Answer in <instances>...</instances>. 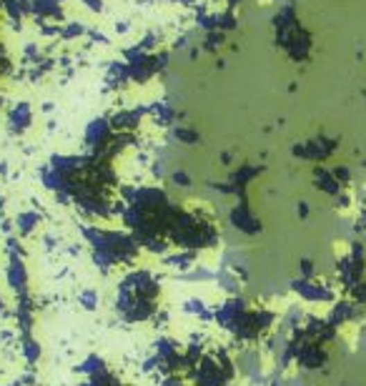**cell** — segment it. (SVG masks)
I'll return each mask as SVG.
<instances>
[{"mask_svg": "<svg viewBox=\"0 0 366 386\" xmlns=\"http://www.w3.org/2000/svg\"><path fill=\"white\" fill-rule=\"evenodd\" d=\"M78 231L91 246V261L101 276H111L116 266H131L143 251L131 231L101 229L96 223H80Z\"/></svg>", "mask_w": 366, "mask_h": 386, "instance_id": "1", "label": "cell"}, {"mask_svg": "<svg viewBox=\"0 0 366 386\" xmlns=\"http://www.w3.org/2000/svg\"><path fill=\"white\" fill-rule=\"evenodd\" d=\"M168 241L171 246L186 251H211L221 243L216 218L211 216V211L201 209H173L168 226Z\"/></svg>", "mask_w": 366, "mask_h": 386, "instance_id": "2", "label": "cell"}, {"mask_svg": "<svg viewBox=\"0 0 366 386\" xmlns=\"http://www.w3.org/2000/svg\"><path fill=\"white\" fill-rule=\"evenodd\" d=\"M156 311H158V301H150V299L133 294L128 288L116 286L113 314H116V319L123 321V324H148Z\"/></svg>", "mask_w": 366, "mask_h": 386, "instance_id": "3", "label": "cell"}, {"mask_svg": "<svg viewBox=\"0 0 366 386\" xmlns=\"http://www.w3.org/2000/svg\"><path fill=\"white\" fill-rule=\"evenodd\" d=\"M274 311H266V308H246L241 314V319L236 321L234 326L229 328V334L234 336L238 344H256L266 334L268 328L274 326Z\"/></svg>", "mask_w": 366, "mask_h": 386, "instance_id": "4", "label": "cell"}, {"mask_svg": "<svg viewBox=\"0 0 366 386\" xmlns=\"http://www.w3.org/2000/svg\"><path fill=\"white\" fill-rule=\"evenodd\" d=\"M186 379L191 381V386H231L236 379V374H231L229 369H223L221 361L214 356V351L206 349L203 359L186 374Z\"/></svg>", "mask_w": 366, "mask_h": 386, "instance_id": "5", "label": "cell"}, {"mask_svg": "<svg viewBox=\"0 0 366 386\" xmlns=\"http://www.w3.org/2000/svg\"><path fill=\"white\" fill-rule=\"evenodd\" d=\"M118 286L128 288L133 294L150 299V301H158V304H161V296H164V286L158 281V276L148 269H128L123 274V279L118 281Z\"/></svg>", "mask_w": 366, "mask_h": 386, "instance_id": "6", "label": "cell"}, {"mask_svg": "<svg viewBox=\"0 0 366 386\" xmlns=\"http://www.w3.org/2000/svg\"><path fill=\"white\" fill-rule=\"evenodd\" d=\"M113 138H116V131L111 128L108 118H96L88 123L85 128V148L93 153V156H105V151L111 148Z\"/></svg>", "mask_w": 366, "mask_h": 386, "instance_id": "7", "label": "cell"}, {"mask_svg": "<svg viewBox=\"0 0 366 386\" xmlns=\"http://www.w3.org/2000/svg\"><path fill=\"white\" fill-rule=\"evenodd\" d=\"M229 223L234 226L236 231H241V234L246 236H259L261 234V218L256 216L254 209L249 206V201H246V196H241V201L236 203L234 209L229 211Z\"/></svg>", "mask_w": 366, "mask_h": 386, "instance_id": "8", "label": "cell"}, {"mask_svg": "<svg viewBox=\"0 0 366 386\" xmlns=\"http://www.w3.org/2000/svg\"><path fill=\"white\" fill-rule=\"evenodd\" d=\"M249 308V301L243 299L241 294L238 296H226L216 308H214V324L223 328V331H229L234 326L236 321L241 319V314Z\"/></svg>", "mask_w": 366, "mask_h": 386, "instance_id": "9", "label": "cell"}, {"mask_svg": "<svg viewBox=\"0 0 366 386\" xmlns=\"http://www.w3.org/2000/svg\"><path fill=\"white\" fill-rule=\"evenodd\" d=\"M35 311H38V304H35V299H33L31 291H28V294L15 296L13 319H15V326H18V334H33L35 319H38Z\"/></svg>", "mask_w": 366, "mask_h": 386, "instance_id": "10", "label": "cell"}, {"mask_svg": "<svg viewBox=\"0 0 366 386\" xmlns=\"http://www.w3.org/2000/svg\"><path fill=\"white\" fill-rule=\"evenodd\" d=\"M6 283L15 296L28 294V291H31V274H28L26 258H20V256H8Z\"/></svg>", "mask_w": 366, "mask_h": 386, "instance_id": "11", "label": "cell"}, {"mask_svg": "<svg viewBox=\"0 0 366 386\" xmlns=\"http://www.w3.org/2000/svg\"><path fill=\"white\" fill-rule=\"evenodd\" d=\"M143 116H146V105H141V108H121V111L108 116V123H111V128L116 133H136Z\"/></svg>", "mask_w": 366, "mask_h": 386, "instance_id": "12", "label": "cell"}, {"mask_svg": "<svg viewBox=\"0 0 366 386\" xmlns=\"http://www.w3.org/2000/svg\"><path fill=\"white\" fill-rule=\"evenodd\" d=\"M33 125V105L28 100H18L15 105H10L8 111V131L13 136H23Z\"/></svg>", "mask_w": 366, "mask_h": 386, "instance_id": "13", "label": "cell"}, {"mask_svg": "<svg viewBox=\"0 0 366 386\" xmlns=\"http://www.w3.org/2000/svg\"><path fill=\"white\" fill-rule=\"evenodd\" d=\"M18 346H20V356H23L28 369H33L43 359V344L33 334H18Z\"/></svg>", "mask_w": 366, "mask_h": 386, "instance_id": "14", "label": "cell"}, {"mask_svg": "<svg viewBox=\"0 0 366 386\" xmlns=\"http://www.w3.org/2000/svg\"><path fill=\"white\" fill-rule=\"evenodd\" d=\"M40 221H43V216H40L38 211H20V213H15V218H13L15 236H18V238L33 236L35 231H38Z\"/></svg>", "mask_w": 366, "mask_h": 386, "instance_id": "15", "label": "cell"}, {"mask_svg": "<svg viewBox=\"0 0 366 386\" xmlns=\"http://www.w3.org/2000/svg\"><path fill=\"white\" fill-rule=\"evenodd\" d=\"M164 263L168 269H173L176 274H183V271L193 269L198 263V251H186V249H178L173 254H166L164 256Z\"/></svg>", "mask_w": 366, "mask_h": 386, "instance_id": "16", "label": "cell"}, {"mask_svg": "<svg viewBox=\"0 0 366 386\" xmlns=\"http://www.w3.org/2000/svg\"><path fill=\"white\" fill-rule=\"evenodd\" d=\"M146 116L153 118V123L161 125V128H168V125L176 123V111L166 100H156V103L146 105Z\"/></svg>", "mask_w": 366, "mask_h": 386, "instance_id": "17", "label": "cell"}, {"mask_svg": "<svg viewBox=\"0 0 366 386\" xmlns=\"http://www.w3.org/2000/svg\"><path fill=\"white\" fill-rule=\"evenodd\" d=\"M214 283H216V286L221 288L226 296H238V294H241V281H238V276H236L231 269H226V266H218V269H216Z\"/></svg>", "mask_w": 366, "mask_h": 386, "instance_id": "18", "label": "cell"}, {"mask_svg": "<svg viewBox=\"0 0 366 386\" xmlns=\"http://www.w3.org/2000/svg\"><path fill=\"white\" fill-rule=\"evenodd\" d=\"M181 311L186 316H193V319H198V321H214V308L203 301V299H198V296L186 299L183 306H181Z\"/></svg>", "mask_w": 366, "mask_h": 386, "instance_id": "19", "label": "cell"}, {"mask_svg": "<svg viewBox=\"0 0 366 386\" xmlns=\"http://www.w3.org/2000/svg\"><path fill=\"white\" fill-rule=\"evenodd\" d=\"M214 276H216V271H211L209 266H203V263H196L193 269L176 274V279L181 283H206V281H214Z\"/></svg>", "mask_w": 366, "mask_h": 386, "instance_id": "20", "label": "cell"}, {"mask_svg": "<svg viewBox=\"0 0 366 386\" xmlns=\"http://www.w3.org/2000/svg\"><path fill=\"white\" fill-rule=\"evenodd\" d=\"M108 369V364H105V359L101 356V353H88L83 361H80L78 367L73 369L76 374H80V376H93V374H101V371H105Z\"/></svg>", "mask_w": 366, "mask_h": 386, "instance_id": "21", "label": "cell"}, {"mask_svg": "<svg viewBox=\"0 0 366 386\" xmlns=\"http://www.w3.org/2000/svg\"><path fill=\"white\" fill-rule=\"evenodd\" d=\"M83 386H123V381H121V376H118V374H113L111 369H105V371L88 376Z\"/></svg>", "mask_w": 366, "mask_h": 386, "instance_id": "22", "label": "cell"}, {"mask_svg": "<svg viewBox=\"0 0 366 386\" xmlns=\"http://www.w3.org/2000/svg\"><path fill=\"white\" fill-rule=\"evenodd\" d=\"M78 304H80V308L88 311V314L98 311V306H101L98 291H96V288H83V291H78Z\"/></svg>", "mask_w": 366, "mask_h": 386, "instance_id": "23", "label": "cell"}, {"mask_svg": "<svg viewBox=\"0 0 366 386\" xmlns=\"http://www.w3.org/2000/svg\"><path fill=\"white\" fill-rule=\"evenodd\" d=\"M173 138H176L178 143H186V146H196L198 141H201L198 131H193L189 125H176V128H173Z\"/></svg>", "mask_w": 366, "mask_h": 386, "instance_id": "24", "label": "cell"}, {"mask_svg": "<svg viewBox=\"0 0 366 386\" xmlns=\"http://www.w3.org/2000/svg\"><path fill=\"white\" fill-rule=\"evenodd\" d=\"M6 254L8 256H20V258H26L28 251H26V246H23V238H18L15 234L6 236Z\"/></svg>", "mask_w": 366, "mask_h": 386, "instance_id": "25", "label": "cell"}, {"mask_svg": "<svg viewBox=\"0 0 366 386\" xmlns=\"http://www.w3.org/2000/svg\"><path fill=\"white\" fill-rule=\"evenodd\" d=\"M171 184L176 186V188L189 191L191 186H193V181H191V176L186 170H171Z\"/></svg>", "mask_w": 366, "mask_h": 386, "instance_id": "26", "label": "cell"}, {"mask_svg": "<svg viewBox=\"0 0 366 386\" xmlns=\"http://www.w3.org/2000/svg\"><path fill=\"white\" fill-rule=\"evenodd\" d=\"M85 35V28L80 23H71V26L60 28V38L63 40H76V38H83Z\"/></svg>", "mask_w": 366, "mask_h": 386, "instance_id": "27", "label": "cell"}, {"mask_svg": "<svg viewBox=\"0 0 366 386\" xmlns=\"http://www.w3.org/2000/svg\"><path fill=\"white\" fill-rule=\"evenodd\" d=\"M168 321H171L168 311H166V308H158L156 314H153V319H150V324H153V326L158 328V334H161V331L168 326Z\"/></svg>", "mask_w": 366, "mask_h": 386, "instance_id": "28", "label": "cell"}, {"mask_svg": "<svg viewBox=\"0 0 366 386\" xmlns=\"http://www.w3.org/2000/svg\"><path fill=\"white\" fill-rule=\"evenodd\" d=\"M35 381H38V374H35V369H26V371L20 374L18 379L13 381V386H33Z\"/></svg>", "mask_w": 366, "mask_h": 386, "instance_id": "29", "label": "cell"}, {"mask_svg": "<svg viewBox=\"0 0 366 386\" xmlns=\"http://www.w3.org/2000/svg\"><path fill=\"white\" fill-rule=\"evenodd\" d=\"M158 386H186V379H183V374H173V376L158 381Z\"/></svg>", "mask_w": 366, "mask_h": 386, "instance_id": "30", "label": "cell"}, {"mask_svg": "<svg viewBox=\"0 0 366 386\" xmlns=\"http://www.w3.org/2000/svg\"><path fill=\"white\" fill-rule=\"evenodd\" d=\"M8 71H10V60H8V55H6V48L0 46V78H3Z\"/></svg>", "mask_w": 366, "mask_h": 386, "instance_id": "31", "label": "cell"}, {"mask_svg": "<svg viewBox=\"0 0 366 386\" xmlns=\"http://www.w3.org/2000/svg\"><path fill=\"white\" fill-rule=\"evenodd\" d=\"M88 10H93V13H101L103 10V0H80Z\"/></svg>", "mask_w": 366, "mask_h": 386, "instance_id": "32", "label": "cell"}, {"mask_svg": "<svg viewBox=\"0 0 366 386\" xmlns=\"http://www.w3.org/2000/svg\"><path fill=\"white\" fill-rule=\"evenodd\" d=\"M171 3H181V6H196V0H171Z\"/></svg>", "mask_w": 366, "mask_h": 386, "instance_id": "33", "label": "cell"}, {"mask_svg": "<svg viewBox=\"0 0 366 386\" xmlns=\"http://www.w3.org/2000/svg\"><path fill=\"white\" fill-rule=\"evenodd\" d=\"M8 314V306H6V301L0 299V316H6Z\"/></svg>", "mask_w": 366, "mask_h": 386, "instance_id": "34", "label": "cell"}, {"mask_svg": "<svg viewBox=\"0 0 366 386\" xmlns=\"http://www.w3.org/2000/svg\"><path fill=\"white\" fill-rule=\"evenodd\" d=\"M223 3H226V6H229V8H234V6H238L241 0H223Z\"/></svg>", "mask_w": 366, "mask_h": 386, "instance_id": "35", "label": "cell"}, {"mask_svg": "<svg viewBox=\"0 0 366 386\" xmlns=\"http://www.w3.org/2000/svg\"><path fill=\"white\" fill-rule=\"evenodd\" d=\"M271 386H284V384L279 379H271Z\"/></svg>", "mask_w": 366, "mask_h": 386, "instance_id": "36", "label": "cell"}, {"mask_svg": "<svg viewBox=\"0 0 366 386\" xmlns=\"http://www.w3.org/2000/svg\"><path fill=\"white\" fill-rule=\"evenodd\" d=\"M3 105H6V98H3V93H0V108H3Z\"/></svg>", "mask_w": 366, "mask_h": 386, "instance_id": "37", "label": "cell"}]
</instances>
